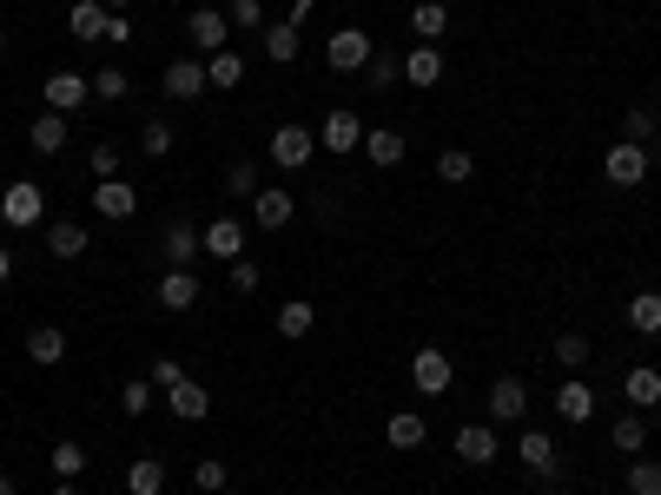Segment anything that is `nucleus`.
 Listing matches in <instances>:
<instances>
[{
    "mask_svg": "<svg viewBox=\"0 0 661 495\" xmlns=\"http://www.w3.org/2000/svg\"><path fill=\"white\" fill-rule=\"evenodd\" d=\"M159 304H166V311H192V304H199V278H192V265H166V278H159Z\"/></svg>",
    "mask_w": 661,
    "mask_h": 495,
    "instance_id": "obj_16",
    "label": "nucleus"
},
{
    "mask_svg": "<svg viewBox=\"0 0 661 495\" xmlns=\"http://www.w3.org/2000/svg\"><path fill=\"white\" fill-rule=\"evenodd\" d=\"M225 192H232V198H258V165H252V159H232V165H225Z\"/></svg>",
    "mask_w": 661,
    "mask_h": 495,
    "instance_id": "obj_39",
    "label": "nucleus"
},
{
    "mask_svg": "<svg viewBox=\"0 0 661 495\" xmlns=\"http://www.w3.org/2000/svg\"><path fill=\"white\" fill-rule=\"evenodd\" d=\"M0 218H7L13 232H26V225H40V218H46V192H40L33 179H13V185L0 192Z\"/></svg>",
    "mask_w": 661,
    "mask_h": 495,
    "instance_id": "obj_4",
    "label": "nucleus"
},
{
    "mask_svg": "<svg viewBox=\"0 0 661 495\" xmlns=\"http://www.w3.org/2000/svg\"><path fill=\"white\" fill-rule=\"evenodd\" d=\"M371 53H377V40H371L364 26H338V33L324 40V60H331V73H364V66H371Z\"/></svg>",
    "mask_w": 661,
    "mask_h": 495,
    "instance_id": "obj_1",
    "label": "nucleus"
},
{
    "mask_svg": "<svg viewBox=\"0 0 661 495\" xmlns=\"http://www.w3.org/2000/svg\"><path fill=\"white\" fill-rule=\"evenodd\" d=\"M470 172H477V159H470L463 146H444V152H437V179H444V185H470Z\"/></svg>",
    "mask_w": 661,
    "mask_h": 495,
    "instance_id": "obj_35",
    "label": "nucleus"
},
{
    "mask_svg": "<svg viewBox=\"0 0 661 495\" xmlns=\"http://www.w3.org/2000/svg\"><path fill=\"white\" fill-rule=\"evenodd\" d=\"M0 46H7V33H0Z\"/></svg>",
    "mask_w": 661,
    "mask_h": 495,
    "instance_id": "obj_55",
    "label": "nucleus"
},
{
    "mask_svg": "<svg viewBox=\"0 0 661 495\" xmlns=\"http://www.w3.org/2000/svg\"><path fill=\"white\" fill-rule=\"evenodd\" d=\"M622 397H629L636 410H655V403H661V370H655V364H636V370L622 377Z\"/></svg>",
    "mask_w": 661,
    "mask_h": 495,
    "instance_id": "obj_25",
    "label": "nucleus"
},
{
    "mask_svg": "<svg viewBox=\"0 0 661 495\" xmlns=\"http://www.w3.org/2000/svg\"><path fill=\"white\" fill-rule=\"evenodd\" d=\"M411 384H417V397H444V390L457 384V364L430 344V351H417V357H411Z\"/></svg>",
    "mask_w": 661,
    "mask_h": 495,
    "instance_id": "obj_7",
    "label": "nucleus"
},
{
    "mask_svg": "<svg viewBox=\"0 0 661 495\" xmlns=\"http://www.w3.org/2000/svg\"><path fill=\"white\" fill-rule=\"evenodd\" d=\"M166 489V463L159 456H139L132 470H126V495H159Z\"/></svg>",
    "mask_w": 661,
    "mask_h": 495,
    "instance_id": "obj_32",
    "label": "nucleus"
},
{
    "mask_svg": "<svg viewBox=\"0 0 661 495\" xmlns=\"http://www.w3.org/2000/svg\"><path fill=\"white\" fill-rule=\"evenodd\" d=\"M185 40H192L199 53H225V40H232V20H225L218 7H192V20H185Z\"/></svg>",
    "mask_w": 661,
    "mask_h": 495,
    "instance_id": "obj_11",
    "label": "nucleus"
},
{
    "mask_svg": "<svg viewBox=\"0 0 661 495\" xmlns=\"http://www.w3.org/2000/svg\"><path fill=\"white\" fill-rule=\"evenodd\" d=\"M629 495H661V463L636 456V463H629Z\"/></svg>",
    "mask_w": 661,
    "mask_h": 495,
    "instance_id": "obj_43",
    "label": "nucleus"
},
{
    "mask_svg": "<svg viewBox=\"0 0 661 495\" xmlns=\"http://www.w3.org/2000/svg\"><path fill=\"white\" fill-rule=\"evenodd\" d=\"M404 152H411V139L397 132V126H377V132H364V159L384 172V165H404Z\"/></svg>",
    "mask_w": 661,
    "mask_h": 495,
    "instance_id": "obj_19",
    "label": "nucleus"
},
{
    "mask_svg": "<svg viewBox=\"0 0 661 495\" xmlns=\"http://www.w3.org/2000/svg\"><path fill=\"white\" fill-rule=\"evenodd\" d=\"M232 291H238V298H252V291H258V265H245V258H238V265H232Z\"/></svg>",
    "mask_w": 661,
    "mask_h": 495,
    "instance_id": "obj_49",
    "label": "nucleus"
},
{
    "mask_svg": "<svg viewBox=\"0 0 661 495\" xmlns=\"http://www.w3.org/2000/svg\"><path fill=\"white\" fill-rule=\"evenodd\" d=\"M364 79H371V93H391V86L404 79V60H397V53H371V66H364Z\"/></svg>",
    "mask_w": 661,
    "mask_h": 495,
    "instance_id": "obj_36",
    "label": "nucleus"
},
{
    "mask_svg": "<svg viewBox=\"0 0 661 495\" xmlns=\"http://www.w3.org/2000/svg\"><path fill=\"white\" fill-rule=\"evenodd\" d=\"M172 384H185V364L179 357H152V390H172Z\"/></svg>",
    "mask_w": 661,
    "mask_h": 495,
    "instance_id": "obj_47",
    "label": "nucleus"
},
{
    "mask_svg": "<svg viewBox=\"0 0 661 495\" xmlns=\"http://www.w3.org/2000/svg\"><path fill=\"white\" fill-rule=\"evenodd\" d=\"M46 251H53V258H79V251H86V225H73V218L46 225Z\"/></svg>",
    "mask_w": 661,
    "mask_h": 495,
    "instance_id": "obj_33",
    "label": "nucleus"
},
{
    "mask_svg": "<svg viewBox=\"0 0 661 495\" xmlns=\"http://www.w3.org/2000/svg\"><path fill=\"white\" fill-rule=\"evenodd\" d=\"M589 357H596V344H589L583 331H563V337H556V364H563V370H583Z\"/></svg>",
    "mask_w": 661,
    "mask_h": 495,
    "instance_id": "obj_38",
    "label": "nucleus"
},
{
    "mask_svg": "<svg viewBox=\"0 0 661 495\" xmlns=\"http://www.w3.org/2000/svg\"><path fill=\"white\" fill-rule=\"evenodd\" d=\"M93 212L119 225V218H132V212H139V192H132L126 179H99V185H93Z\"/></svg>",
    "mask_w": 661,
    "mask_h": 495,
    "instance_id": "obj_14",
    "label": "nucleus"
},
{
    "mask_svg": "<svg viewBox=\"0 0 661 495\" xmlns=\"http://www.w3.org/2000/svg\"><path fill=\"white\" fill-rule=\"evenodd\" d=\"M126 93H132V79H126L119 66H106V73H93V99H113V106H119Z\"/></svg>",
    "mask_w": 661,
    "mask_h": 495,
    "instance_id": "obj_44",
    "label": "nucleus"
},
{
    "mask_svg": "<svg viewBox=\"0 0 661 495\" xmlns=\"http://www.w3.org/2000/svg\"><path fill=\"white\" fill-rule=\"evenodd\" d=\"M530 417V384L523 377H497L490 384V423H523Z\"/></svg>",
    "mask_w": 661,
    "mask_h": 495,
    "instance_id": "obj_13",
    "label": "nucleus"
},
{
    "mask_svg": "<svg viewBox=\"0 0 661 495\" xmlns=\"http://www.w3.org/2000/svg\"><path fill=\"white\" fill-rule=\"evenodd\" d=\"M622 139H629V146H649V139H655V112H649V106H629Z\"/></svg>",
    "mask_w": 661,
    "mask_h": 495,
    "instance_id": "obj_45",
    "label": "nucleus"
},
{
    "mask_svg": "<svg viewBox=\"0 0 661 495\" xmlns=\"http://www.w3.org/2000/svg\"><path fill=\"white\" fill-rule=\"evenodd\" d=\"M437 79H444V46H437V40H417V46L404 53V86L430 93Z\"/></svg>",
    "mask_w": 661,
    "mask_h": 495,
    "instance_id": "obj_12",
    "label": "nucleus"
},
{
    "mask_svg": "<svg viewBox=\"0 0 661 495\" xmlns=\"http://www.w3.org/2000/svg\"><path fill=\"white\" fill-rule=\"evenodd\" d=\"M106 40H113V46H126V40H132V20H126V13H113V20H106Z\"/></svg>",
    "mask_w": 661,
    "mask_h": 495,
    "instance_id": "obj_50",
    "label": "nucleus"
},
{
    "mask_svg": "<svg viewBox=\"0 0 661 495\" xmlns=\"http://www.w3.org/2000/svg\"><path fill=\"white\" fill-rule=\"evenodd\" d=\"M311 324H318V311H311L305 298H285V304H278V337H285V344L311 337Z\"/></svg>",
    "mask_w": 661,
    "mask_h": 495,
    "instance_id": "obj_29",
    "label": "nucleus"
},
{
    "mask_svg": "<svg viewBox=\"0 0 661 495\" xmlns=\"http://www.w3.org/2000/svg\"><path fill=\"white\" fill-rule=\"evenodd\" d=\"M172 146H179V139H172L166 119H146V126H139V152H146V159H172Z\"/></svg>",
    "mask_w": 661,
    "mask_h": 495,
    "instance_id": "obj_37",
    "label": "nucleus"
},
{
    "mask_svg": "<svg viewBox=\"0 0 661 495\" xmlns=\"http://www.w3.org/2000/svg\"><path fill=\"white\" fill-rule=\"evenodd\" d=\"M556 417H563V423H589V417H596V390H589L583 377H569V384L556 390Z\"/></svg>",
    "mask_w": 661,
    "mask_h": 495,
    "instance_id": "obj_23",
    "label": "nucleus"
},
{
    "mask_svg": "<svg viewBox=\"0 0 661 495\" xmlns=\"http://www.w3.org/2000/svg\"><path fill=\"white\" fill-rule=\"evenodd\" d=\"M298 218V198L285 192V185H258V198H252V225L258 232H285Z\"/></svg>",
    "mask_w": 661,
    "mask_h": 495,
    "instance_id": "obj_9",
    "label": "nucleus"
},
{
    "mask_svg": "<svg viewBox=\"0 0 661 495\" xmlns=\"http://www.w3.org/2000/svg\"><path fill=\"white\" fill-rule=\"evenodd\" d=\"M516 456H523V470H530L536 483H550V476L563 470V450H556L550 430H523V437H516Z\"/></svg>",
    "mask_w": 661,
    "mask_h": 495,
    "instance_id": "obj_8",
    "label": "nucleus"
},
{
    "mask_svg": "<svg viewBox=\"0 0 661 495\" xmlns=\"http://www.w3.org/2000/svg\"><path fill=\"white\" fill-rule=\"evenodd\" d=\"M258 40H265V60H278V66H291V60H298V46H305L291 20H265V33H258Z\"/></svg>",
    "mask_w": 661,
    "mask_h": 495,
    "instance_id": "obj_26",
    "label": "nucleus"
},
{
    "mask_svg": "<svg viewBox=\"0 0 661 495\" xmlns=\"http://www.w3.org/2000/svg\"><path fill=\"white\" fill-rule=\"evenodd\" d=\"M424 437H430V423H424L417 410H391V417H384V443H391V450H424Z\"/></svg>",
    "mask_w": 661,
    "mask_h": 495,
    "instance_id": "obj_20",
    "label": "nucleus"
},
{
    "mask_svg": "<svg viewBox=\"0 0 661 495\" xmlns=\"http://www.w3.org/2000/svg\"><path fill=\"white\" fill-rule=\"evenodd\" d=\"M238 79H245V53H232V46H225V53H205V86L232 93Z\"/></svg>",
    "mask_w": 661,
    "mask_h": 495,
    "instance_id": "obj_27",
    "label": "nucleus"
},
{
    "mask_svg": "<svg viewBox=\"0 0 661 495\" xmlns=\"http://www.w3.org/2000/svg\"><path fill=\"white\" fill-rule=\"evenodd\" d=\"M192 258H205L199 225H192V218H172V225H166V265H192Z\"/></svg>",
    "mask_w": 661,
    "mask_h": 495,
    "instance_id": "obj_22",
    "label": "nucleus"
},
{
    "mask_svg": "<svg viewBox=\"0 0 661 495\" xmlns=\"http://www.w3.org/2000/svg\"><path fill=\"white\" fill-rule=\"evenodd\" d=\"M106 20H113V13H106L99 0H73V7H66V33H73V40H106Z\"/></svg>",
    "mask_w": 661,
    "mask_h": 495,
    "instance_id": "obj_24",
    "label": "nucleus"
},
{
    "mask_svg": "<svg viewBox=\"0 0 661 495\" xmlns=\"http://www.w3.org/2000/svg\"><path fill=\"white\" fill-rule=\"evenodd\" d=\"M26 364H40V370L66 364V331H60V324H33V331H26Z\"/></svg>",
    "mask_w": 661,
    "mask_h": 495,
    "instance_id": "obj_17",
    "label": "nucleus"
},
{
    "mask_svg": "<svg viewBox=\"0 0 661 495\" xmlns=\"http://www.w3.org/2000/svg\"><path fill=\"white\" fill-rule=\"evenodd\" d=\"M364 132H371V126H364L351 106H331L324 126H318V146H324L331 159H344V152H364Z\"/></svg>",
    "mask_w": 661,
    "mask_h": 495,
    "instance_id": "obj_2",
    "label": "nucleus"
},
{
    "mask_svg": "<svg viewBox=\"0 0 661 495\" xmlns=\"http://www.w3.org/2000/svg\"><path fill=\"white\" fill-rule=\"evenodd\" d=\"M444 26H450V7H444V0H417V7H411V33H417V40H444Z\"/></svg>",
    "mask_w": 661,
    "mask_h": 495,
    "instance_id": "obj_31",
    "label": "nucleus"
},
{
    "mask_svg": "<svg viewBox=\"0 0 661 495\" xmlns=\"http://www.w3.org/2000/svg\"><path fill=\"white\" fill-rule=\"evenodd\" d=\"M609 443H616L622 456H642V450H649V417H642V410H629V417H616V430H609Z\"/></svg>",
    "mask_w": 661,
    "mask_h": 495,
    "instance_id": "obj_30",
    "label": "nucleus"
},
{
    "mask_svg": "<svg viewBox=\"0 0 661 495\" xmlns=\"http://www.w3.org/2000/svg\"><path fill=\"white\" fill-rule=\"evenodd\" d=\"M7 278H13V251L0 245V284H7Z\"/></svg>",
    "mask_w": 661,
    "mask_h": 495,
    "instance_id": "obj_51",
    "label": "nucleus"
},
{
    "mask_svg": "<svg viewBox=\"0 0 661 495\" xmlns=\"http://www.w3.org/2000/svg\"><path fill=\"white\" fill-rule=\"evenodd\" d=\"M119 410H126V417H146V410H152V377H132V384L119 390Z\"/></svg>",
    "mask_w": 661,
    "mask_h": 495,
    "instance_id": "obj_46",
    "label": "nucleus"
},
{
    "mask_svg": "<svg viewBox=\"0 0 661 495\" xmlns=\"http://www.w3.org/2000/svg\"><path fill=\"white\" fill-rule=\"evenodd\" d=\"M199 245H205V258H218V265H238V251H245V225L225 212V218L199 225Z\"/></svg>",
    "mask_w": 661,
    "mask_h": 495,
    "instance_id": "obj_10",
    "label": "nucleus"
},
{
    "mask_svg": "<svg viewBox=\"0 0 661 495\" xmlns=\"http://www.w3.org/2000/svg\"><path fill=\"white\" fill-rule=\"evenodd\" d=\"M53 495H79V483H53Z\"/></svg>",
    "mask_w": 661,
    "mask_h": 495,
    "instance_id": "obj_53",
    "label": "nucleus"
},
{
    "mask_svg": "<svg viewBox=\"0 0 661 495\" xmlns=\"http://www.w3.org/2000/svg\"><path fill=\"white\" fill-rule=\"evenodd\" d=\"M46 463H53V476H60V483H73V476L86 470V450H79V443H53V456H46Z\"/></svg>",
    "mask_w": 661,
    "mask_h": 495,
    "instance_id": "obj_42",
    "label": "nucleus"
},
{
    "mask_svg": "<svg viewBox=\"0 0 661 495\" xmlns=\"http://www.w3.org/2000/svg\"><path fill=\"white\" fill-rule=\"evenodd\" d=\"M86 165H93V179H119V146H113V139H93V146H86Z\"/></svg>",
    "mask_w": 661,
    "mask_h": 495,
    "instance_id": "obj_41",
    "label": "nucleus"
},
{
    "mask_svg": "<svg viewBox=\"0 0 661 495\" xmlns=\"http://www.w3.org/2000/svg\"><path fill=\"white\" fill-rule=\"evenodd\" d=\"M192 483H199V495H218V489H225V463H199Z\"/></svg>",
    "mask_w": 661,
    "mask_h": 495,
    "instance_id": "obj_48",
    "label": "nucleus"
},
{
    "mask_svg": "<svg viewBox=\"0 0 661 495\" xmlns=\"http://www.w3.org/2000/svg\"><path fill=\"white\" fill-rule=\"evenodd\" d=\"M265 152H271V165H278V172H298V165H311V159H318V132H311V126H278Z\"/></svg>",
    "mask_w": 661,
    "mask_h": 495,
    "instance_id": "obj_3",
    "label": "nucleus"
},
{
    "mask_svg": "<svg viewBox=\"0 0 661 495\" xmlns=\"http://www.w3.org/2000/svg\"><path fill=\"white\" fill-rule=\"evenodd\" d=\"M497 450H503V443H497V423H463V430H457V456H463V463H497Z\"/></svg>",
    "mask_w": 661,
    "mask_h": 495,
    "instance_id": "obj_21",
    "label": "nucleus"
},
{
    "mask_svg": "<svg viewBox=\"0 0 661 495\" xmlns=\"http://www.w3.org/2000/svg\"><path fill=\"white\" fill-rule=\"evenodd\" d=\"M26 146H33V152H66V112H40V119L26 126Z\"/></svg>",
    "mask_w": 661,
    "mask_h": 495,
    "instance_id": "obj_28",
    "label": "nucleus"
},
{
    "mask_svg": "<svg viewBox=\"0 0 661 495\" xmlns=\"http://www.w3.org/2000/svg\"><path fill=\"white\" fill-rule=\"evenodd\" d=\"M166 410H172L179 423H205V417H212V390L185 377V384H172V390H166Z\"/></svg>",
    "mask_w": 661,
    "mask_h": 495,
    "instance_id": "obj_15",
    "label": "nucleus"
},
{
    "mask_svg": "<svg viewBox=\"0 0 661 495\" xmlns=\"http://www.w3.org/2000/svg\"><path fill=\"white\" fill-rule=\"evenodd\" d=\"M225 20H232V33H265V0H232Z\"/></svg>",
    "mask_w": 661,
    "mask_h": 495,
    "instance_id": "obj_40",
    "label": "nucleus"
},
{
    "mask_svg": "<svg viewBox=\"0 0 661 495\" xmlns=\"http://www.w3.org/2000/svg\"><path fill=\"white\" fill-rule=\"evenodd\" d=\"M603 179L609 185H622V192H636L642 179H649V146H609V159H603Z\"/></svg>",
    "mask_w": 661,
    "mask_h": 495,
    "instance_id": "obj_6",
    "label": "nucleus"
},
{
    "mask_svg": "<svg viewBox=\"0 0 661 495\" xmlns=\"http://www.w3.org/2000/svg\"><path fill=\"white\" fill-rule=\"evenodd\" d=\"M629 331H642V337L661 331V291H636L629 298Z\"/></svg>",
    "mask_w": 661,
    "mask_h": 495,
    "instance_id": "obj_34",
    "label": "nucleus"
},
{
    "mask_svg": "<svg viewBox=\"0 0 661 495\" xmlns=\"http://www.w3.org/2000/svg\"><path fill=\"white\" fill-rule=\"evenodd\" d=\"M40 99H46V112H66V119H73V112L93 99V79H86V73H46V79H40Z\"/></svg>",
    "mask_w": 661,
    "mask_h": 495,
    "instance_id": "obj_5",
    "label": "nucleus"
},
{
    "mask_svg": "<svg viewBox=\"0 0 661 495\" xmlns=\"http://www.w3.org/2000/svg\"><path fill=\"white\" fill-rule=\"evenodd\" d=\"M99 7H106V13H126V7H132V0H99Z\"/></svg>",
    "mask_w": 661,
    "mask_h": 495,
    "instance_id": "obj_52",
    "label": "nucleus"
},
{
    "mask_svg": "<svg viewBox=\"0 0 661 495\" xmlns=\"http://www.w3.org/2000/svg\"><path fill=\"white\" fill-rule=\"evenodd\" d=\"M0 495H13V476H7V470H0Z\"/></svg>",
    "mask_w": 661,
    "mask_h": 495,
    "instance_id": "obj_54",
    "label": "nucleus"
},
{
    "mask_svg": "<svg viewBox=\"0 0 661 495\" xmlns=\"http://www.w3.org/2000/svg\"><path fill=\"white\" fill-rule=\"evenodd\" d=\"M159 86H166V99H199L205 93V60H172Z\"/></svg>",
    "mask_w": 661,
    "mask_h": 495,
    "instance_id": "obj_18",
    "label": "nucleus"
}]
</instances>
